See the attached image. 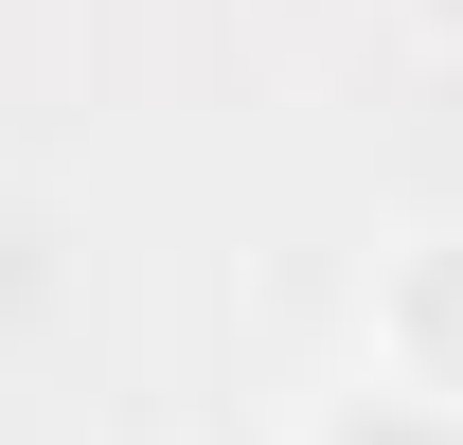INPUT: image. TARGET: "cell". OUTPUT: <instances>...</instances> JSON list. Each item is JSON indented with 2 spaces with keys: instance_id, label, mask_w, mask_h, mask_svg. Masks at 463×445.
<instances>
[{
  "instance_id": "6da1fadb",
  "label": "cell",
  "mask_w": 463,
  "mask_h": 445,
  "mask_svg": "<svg viewBox=\"0 0 463 445\" xmlns=\"http://www.w3.org/2000/svg\"><path fill=\"white\" fill-rule=\"evenodd\" d=\"M374 392H410V410L463 428V232H410L374 268Z\"/></svg>"
},
{
  "instance_id": "7a4b0ae2",
  "label": "cell",
  "mask_w": 463,
  "mask_h": 445,
  "mask_svg": "<svg viewBox=\"0 0 463 445\" xmlns=\"http://www.w3.org/2000/svg\"><path fill=\"white\" fill-rule=\"evenodd\" d=\"M321 445H463V428H446V410H410V392H374V410H339Z\"/></svg>"
},
{
  "instance_id": "3957f363",
  "label": "cell",
  "mask_w": 463,
  "mask_h": 445,
  "mask_svg": "<svg viewBox=\"0 0 463 445\" xmlns=\"http://www.w3.org/2000/svg\"><path fill=\"white\" fill-rule=\"evenodd\" d=\"M410 36H446V54H463V0H410Z\"/></svg>"
}]
</instances>
